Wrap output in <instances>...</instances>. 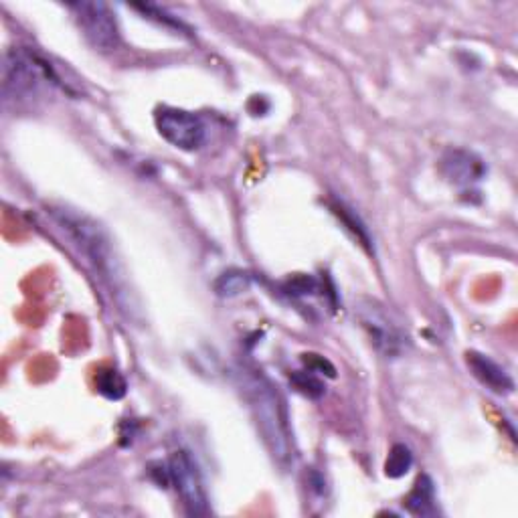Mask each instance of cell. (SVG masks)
Wrapping results in <instances>:
<instances>
[{
	"instance_id": "obj_1",
	"label": "cell",
	"mask_w": 518,
	"mask_h": 518,
	"mask_svg": "<svg viewBox=\"0 0 518 518\" xmlns=\"http://www.w3.org/2000/svg\"><path fill=\"white\" fill-rule=\"evenodd\" d=\"M51 217L71 245L83 255L85 264L112 290V296H116L118 304L124 308L122 296H130V292L126 290V278L106 231L92 217L67 207L51 209Z\"/></svg>"
},
{
	"instance_id": "obj_2",
	"label": "cell",
	"mask_w": 518,
	"mask_h": 518,
	"mask_svg": "<svg viewBox=\"0 0 518 518\" xmlns=\"http://www.w3.org/2000/svg\"><path fill=\"white\" fill-rule=\"evenodd\" d=\"M243 389L262 440L266 442L274 460L286 468L294 460V448L286 407L280 393L264 375L257 373L245 375Z\"/></svg>"
},
{
	"instance_id": "obj_3",
	"label": "cell",
	"mask_w": 518,
	"mask_h": 518,
	"mask_svg": "<svg viewBox=\"0 0 518 518\" xmlns=\"http://www.w3.org/2000/svg\"><path fill=\"white\" fill-rule=\"evenodd\" d=\"M55 88L67 90V85L45 55L27 47H15L5 53L3 92L7 102H33Z\"/></svg>"
},
{
	"instance_id": "obj_4",
	"label": "cell",
	"mask_w": 518,
	"mask_h": 518,
	"mask_svg": "<svg viewBox=\"0 0 518 518\" xmlns=\"http://www.w3.org/2000/svg\"><path fill=\"white\" fill-rule=\"evenodd\" d=\"M355 314L371 338L373 347L387 359H397L405 353L409 338L395 316L377 300L361 298L355 304Z\"/></svg>"
},
{
	"instance_id": "obj_5",
	"label": "cell",
	"mask_w": 518,
	"mask_h": 518,
	"mask_svg": "<svg viewBox=\"0 0 518 518\" xmlns=\"http://www.w3.org/2000/svg\"><path fill=\"white\" fill-rule=\"evenodd\" d=\"M83 37L98 51H116L120 45V29L116 15L100 0H81L67 5Z\"/></svg>"
},
{
	"instance_id": "obj_6",
	"label": "cell",
	"mask_w": 518,
	"mask_h": 518,
	"mask_svg": "<svg viewBox=\"0 0 518 518\" xmlns=\"http://www.w3.org/2000/svg\"><path fill=\"white\" fill-rule=\"evenodd\" d=\"M154 124L158 134L175 148L185 152L199 150L207 140L205 120L189 110L160 106L154 112Z\"/></svg>"
},
{
	"instance_id": "obj_7",
	"label": "cell",
	"mask_w": 518,
	"mask_h": 518,
	"mask_svg": "<svg viewBox=\"0 0 518 518\" xmlns=\"http://www.w3.org/2000/svg\"><path fill=\"white\" fill-rule=\"evenodd\" d=\"M168 472H170V484L175 486L177 494L181 496L187 514L205 516L211 512L201 470L189 452L177 450L172 454L168 458Z\"/></svg>"
},
{
	"instance_id": "obj_8",
	"label": "cell",
	"mask_w": 518,
	"mask_h": 518,
	"mask_svg": "<svg viewBox=\"0 0 518 518\" xmlns=\"http://www.w3.org/2000/svg\"><path fill=\"white\" fill-rule=\"evenodd\" d=\"M440 172L442 177L458 187V189H472L486 177V162L464 148H450L440 158Z\"/></svg>"
},
{
	"instance_id": "obj_9",
	"label": "cell",
	"mask_w": 518,
	"mask_h": 518,
	"mask_svg": "<svg viewBox=\"0 0 518 518\" xmlns=\"http://www.w3.org/2000/svg\"><path fill=\"white\" fill-rule=\"evenodd\" d=\"M466 365H468L470 373L492 393L510 395L514 391L512 377L490 357L470 351V353H466Z\"/></svg>"
},
{
	"instance_id": "obj_10",
	"label": "cell",
	"mask_w": 518,
	"mask_h": 518,
	"mask_svg": "<svg viewBox=\"0 0 518 518\" xmlns=\"http://www.w3.org/2000/svg\"><path fill=\"white\" fill-rule=\"evenodd\" d=\"M403 506L409 514L431 516L436 514V484L427 474H421L413 484L411 492L405 496Z\"/></svg>"
},
{
	"instance_id": "obj_11",
	"label": "cell",
	"mask_w": 518,
	"mask_h": 518,
	"mask_svg": "<svg viewBox=\"0 0 518 518\" xmlns=\"http://www.w3.org/2000/svg\"><path fill=\"white\" fill-rule=\"evenodd\" d=\"M330 211H332V215L342 223V227L347 229V231L355 237L357 243H361L367 251H373L371 235H369L365 223L359 219V215L353 213V209H349L344 203L334 201V203H330Z\"/></svg>"
},
{
	"instance_id": "obj_12",
	"label": "cell",
	"mask_w": 518,
	"mask_h": 518,
	"mask_svg": "<svg viewBox=\"0 0 518 518\" xmlns=\"http://www.w3.org/2000/svg\"><path fill=\"white\" fill-rule=\"evenodd\" d=\"M96 389L100 395H104L110 401H120L128 393V381L126 377L114 369V367H102L96 373Z\"/></svg>"
},
{
	"instance_id": "obj_13",
	"label": "cell",
	"mask_w": 518,
	"mask_h": 518,
	"mask_svg": "<svg viewBox=\"0 0 518 518\" xmlns=\"http://www.w3.org/2000/svg\"><path fill=\"white\" fill-rule=\"evenodd\" d=\"M251 286V276L243 270H227L215 282V292L223 298H233L247 292Z\"/></svg>"
},
{
	"instance_id": "obj_14",
	"label": "cell",
	"mask_w": 518,
	"mask_h": 518,
	"mask_svg": "<svg viewBox=\"0 0 518 518\" xmlns=\"http://www.w3.org/2000/svg\"><path fill=\"white\" fill-rule=\"evenodd\" d=\"M413 466V452L405 444H395L389 450V456L385 460V476L387 478H403Z\"/></svg>"
},
{
	"instance_id": "obj_15",
	"label": "cell",
	"mask_w": 518,
	"mask_h": 518,
	"mask_svg": "<svg viewBox=\"0 0 518 518\" xmlns=\"http://www.w3.org/2000/svg\"><path fill=\"white\" fill-rule=\"evenodd\" d=\"M290 383H292V387H294L298 393H302V395L308 397V399H320V397L326 393V385H324V381L320 379V375H316V373H312V371H308V369L292 373Z\"/></svg>"
},
{
	"instance_id": "obj_16",
	"label": "cell",
	"mask_w": 518,
	"mask_h": 518,
	"mask_svg": "<svg viewBox=\"0 0 518 518\" xmlns=\"http://www.w3.org/2000/svg\"><path fill=\"white\" fill-rule=\"evenodd\" d=\"M284 292L290 296H314L320 292V282L306 274H296L284 284Z\"/></svg>"
},
{
	"instance_id": "obj_17",
	"label": "cell",
	"mask_w": 518,
	"mask_h": 518,
	"mask_svg": "<svg viewBox=\"0 0 518 518\" xmlns=\"http://www.w3.org/2000/svg\"><path fill=\"white\" fill-rule=\"evenodd\" d=\"M302 363H304V367H306L308 371H312V373H316V375H326V377H330V379L336 377L334 365H332L328 359H324L322 355H314V353L302 355Z\"/></svg>"
}]
</instances>
